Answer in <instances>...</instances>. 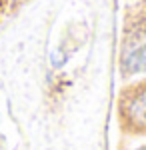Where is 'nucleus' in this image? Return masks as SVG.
<instances>
[{"label":"nucleus","mask_w":146,"mask_h":150,"mask_svg":"<svg viewBox=\"0 0 146 150\" xmlns=\"http://www.w3.org/2000/svg\"><path fill=\"white\" fill-rule=\"evenodd\" d=\"M120 66L126 74L146 72V16L136 20L124 36Z\"/></svg>","instance_id":"1"},{"label":"nucleus","mask_w":146,"mask_h":150,"mask_svg":"<svg viewBox=\"0 0 146 150\" xmlns=\"http://www.w3.org/2000/svg\"><path fill=\"white\" fill-rule=\"evenodd\" d=\"M124 122L134 130H146V86L130 92L122 102Z\"/></svg>","instance_id":"2"},{"label":"nucleus","mask_w":146,"mask_h":150,"mask_svg":"<svg viewBox=\"0 0 146 150\" xmlns=\"http://www.w3.org/2000/svg\"><path fill=\"white\" fill-rule=\"evenodd\" d=\"M140 150H146V148H140Z\"/></svg>","instance_id":"3"}]
</instances>
